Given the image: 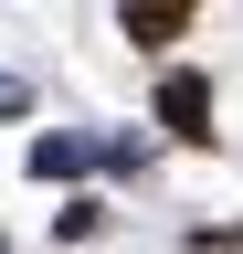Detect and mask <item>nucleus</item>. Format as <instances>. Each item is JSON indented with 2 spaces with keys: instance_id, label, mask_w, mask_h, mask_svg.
<instances>
[{
  "instance_id": "nucleus-2",
  "label": "nucleus",
  "mask_w": 243,
  "mask_h": 254,
  "mask_svg": "<svg viewBox=\"0 0 243 254\" xmlns=\"http://www.w3.org/2000/svg\"><path fill=\"white\" fill-rule=\"evenodd\" d=\"M127 32H138V43H180V32H191V11H127Z\"/></svg>"
},
{
  "instance_id": "nucleus-1",
  "label": "nucleus",
  "mask_w": 243,
  "mask_h": 254,
  "mask_svg": "<svg viewBox=\"0 0 243 254\" xmlns=\"http://www.w3.org/2000/svg\"><path fill=\"white\" fill-rule=\"evenodd\" d=\"M201 117H211V95L180 74V85H169V127H180V138H201Z\"/></svg>"
}]
</instances>
